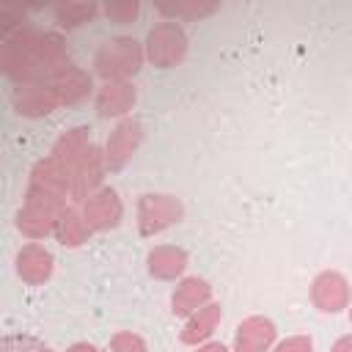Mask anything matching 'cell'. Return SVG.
Returning <instances> with one entry per match:
<instances>
[{
    "label": "cell",
    "instance_id": "ac0fdd59",
    "mask_svg": "<svg viewBox=\"0 0 352 352\" xmlns=\"http://www.w3.org/2000/svg\"><path fill=\"white\" fill-rule=\"evenodd\" d=\"M91 234H94V231H91V226L85 223L82 209L66 206V209L60 212L58 226H55V239H58L63 248H80V245L88 242Z\"/></svg>",
    "mask_w": 352,
    "mask_h": 352
},
{
    "label": "cell",
    "instance_id": "ffe728a7",
    "mask_svg": "<svg viewBox=\"0 0 352 352\" xmlns=\"http://www.w3.org/2000/svg\"><path fill=\"white\" fill-rule=\"evenodd\" d=\"M99 11L102 8L94 3H60V6H55V22H58V28L74 30V28L94 22L99 16Z\"/></svg>",
    "mask_w": 352,
    "mask_h": 352
},
{
    "label": "cell",
    "instance_id": "484cf974",
    "mask_svg": "<svg viewBox=\"0 0 352 352\" xmlns=\"http://www.w3.org/2000/svg\"><path fill=\"white\" fill-rule=\"evenodd\" d=\"M330 352H352V333H349V336L336 338V344L330 346Z\"/></svg>",
    "mask_w": 352,
    "mask_h": 352
},
{
    "label": "cell",
    "instance_id": "d4e9b609",
    "mask_svg": "<svg viewBox=\"0 0 352 352\" xmlns=\"http://www.w3.org/2000/svg\"><path fill=\"white\" fill-rule=\"evenodd\" d=\"M212 11H214V6H206V8H201V6H173V8L160 6V14H173V16H206Z\"/></svg>",
    "mask_w": 352,
    "mask_h": 352
},
{
    "label": "cell",
    "instance_id": "e0dca14e",
    "mask_svg": "<svg viewBox=\"0 0 352 352\" xmlns=\"http://www.w3.org/2000/svg\"><path fill=\"white\" fill-rule=\"evenodd\" d=\"M220 319H223L220 302H209V305L198 308L192 316L184 319V327H182V333H179V341H182V344H190V346L206 344L209 336L214 333V327L220 324Z\"/></svg>",
    "mask_w": 352,
    "mask_h": 352
},
{
    "label": "cell",
    "instance_id": "d6986e66",
    "mask_svg": "<svg viewBox=\"0 0 352 352\" xmlns=\"http://www.w3.org/2000/svg\"><path fill=\"white\" fill-rule=\"evenodd\" d=\"M91 146H94V143H91V138H88V129H85V126H74V129L63 132V135L55 140V146H52L50 154H52L55 160H60L66 168H74Z\"/></svg>",
    "mask_w": 352,
    "mask_h": 352
},
{
    "label": "cell",
    "instance_id": "4316f807",
    "mask_svg": "<svg viewBox=\"0 0 352 352\" xmlns=\"http://www.w3.org/2000/svg\"><path fill=\"white\" fill-rule=\"evenodd\" d=\"M195 352H228V346L220 344V341H206V344H201Z\"/></svg>",
    "mask_w": 352,
    "mask_h": 352
},
{
    "label": "cell",
    "instance_id": "30bf717a",
    "mask_svg": "<svg viewBox=\"0 0 352 352\" xmlns=\"http://www.w3.org/2000/svg\"><path fill=\"white\" fill-rule=\"evenodd\" d=\"M11 102H14V110L19 116H25V118H44V116L55 113L58 107H63V96L50 82L19 85L14 91V99Z\"/></svg>",
    "mask_w": 352,
    "mask_h": 352
},
{
    "label": "cell",
    "instance_id": "7402d4cb",
    "mask_svg": "<svg viewBox=\"0 0 352 352\" xmlns=\"http://www.w3.org/2000/svg\"><path fill=\"white\" fill-rule=\"evenodd\" d=\"M138 11H140V6L135 0H121V3H110L102 8V14L116 25H129L138 16Z\"/></svg>",
    "mask_w": 352,
    "mask_h": 352
},
{
    "label": "cell",
    "instance_id": "8992f818",
    "mask_svg": "<svg viewBox=\"0 0 352 352\" xmlns=\"http://www.w3.org/2000/svg\"><path fill=\"white\" fill-rule=\"evenodd\" d=\"M107 170V160H104V148H99L96 143L82 154V160L72 168V201L82 204L88 195H94L96 190H102V179Z\"/></svg>",
    "mask_w": 352,
    "mask_h": 352
},
{
    "label": "cell",
    "instance_id": "8fae6325",
    "mask_svg": "<svg viewBox=\"0 0 352 352\" xmlns=\"http://www.w3.org/2000/svg\"><path fill=\"white\" fill-rule=\"evenodd\" d=\"M28 187H36L41 192H50V195L66 201V198H72V168H66L60 160L47 154L33 165Z\"/></svg>",
    "mask_w": 352,
    "mask_h": 352
},
{
    "label": "cell",
    "instance_id": "ba28073f",
    "mask_svg": "<svg viewBox=\"0 0 352 352\" xmlns=\"http://www.w3.org/2000/svg\"><path fill=\"white\" fill-rule=\"evenodd\" d=\"M143 143V124L135 118H124L118 121V126L110 132L107 143H104V160H107V170H121L135 151Z\"/></svg>",
    "mask_w": 352,
    "mask_h": 352
},
{
    "label": "cell",
    "instance_id": "cb8c5ba5",
    "mask_svg": "<svg viewBox=\"0 0 352 352\" xmlns=\"http://www.w3.org/2000/svg\"><path fill=\"white\" fill-rule=\"evenodd\" d=\"M272 352H314V341L308 336H289L278 341Z\"/></svg>",
    "mask_w": 352,
    "mask_h": 352
},
{
    "label": "cell",
    "instance_id": "9c48e42d",
    "mask_svg": "<svg viewBox=\"0 0 352 352\" xmlns=\"http://www.w3.org/2000/svg\"><path fill=\"white\" fill-rule=\"evenodd\" d=\"M80 209H82V217L91 226V231H110L124 217V204H121V198L113 187L96 190L94 195H88L80 204Z\"/></svg>",
    "mask_w": 352,
    "mask_h": 352
},
{
    "label": "cell",
    "instance_id": "44dd1931",
    "mask_svg": "<svg viewBox=\"0 0 352 352\" xmlns=\"http://www.w3.org/2000/svg\"><path fill=\"white\" fill-rule=\"evenodd\" d=\"M0 352H52L44 341L33 338V336H25V333H11L3 338L0 344Z\"/></svg>",
    "mask_w": 352,
    "mask_h": 352
},
{
    "label": "cell",
    "instance_id": "5bb4252c",
    "mask_svg": "<svg viewBox=\"0 0 352 352\" xmlns=\"http://www.w3.org/2000/svg\"><path fill=\"white\" fill-rule=\"evenodd\" d=\"M209 302H212V286H209V280H204L198 275L182 278L170 294V311H173V316H182V319L192 316L198 308H204Z\"/></svg>",
    "mask_w": 352,
    "mask_h": 352
},
{
    "label": "cell",
    "instance_id": "5b68a950",
    "mask_svg": "<svg viewBox=\"0 0 352 352\" xmlns=\"http://www.w3.org/2000/svg\"><path fill=\"white\" fill-rule=\"evenodd\" d=\"M184 217V204L168 192H146L138 198V231L143 236L162 234Z\"/></svg>",
    "mask_w": 352,
    "mask_h": 352
},
{
    "label": "cell",
    "instance_id": "83f0119b",
    "mask_svg": "<svg viewBox=\"0 0 352 352\" xmlns=\"http://www.w3.org/2000/svg\"><path fill=\"white\" fill-rule=\"evenodd\" d=\"M66 352H99L94 344H88V341H77V344H72Z\"/></svg>",
    "mask_w": 352,
    "mask_h": 352
},
{
    "label": "cell",
    "instance_id": "7a4b0ae2",
    "mask_svg": "<svg viewBox=\"0 0 352 352\" xmlns=\"http://www.w3.org/2000/svg\"><path fill=\"white\" fill-rule=\"evenodd\" d=\"M143 60H146V50L140 41L129 36H116L96 50L94 74L102 77L104 82H129V77L140 72Z\"/></svg>",
    "mask_w": 352,
    "mask_h": 352
},
{
    "label": "cell",
    "instance_id": "4fadbf2b",
    "mask_svg": "<svg viewBox=\"0 0 352 352\" xmlns=\"http://www.w3.org/2000/svg\"><path fill=\"white\" fill-rule=\"evenodd\" d=\"M278 338V327L267 316H248L234 330V352H267Z\"/></svg>",
    "mask_w": 352,
    "mask_h": 352
},
{
    "label": "cell",
    "instance_id": "3957f363",
    "mask_svg": "<svg viewBox=\"0 0 352 352\" xmlns=\"http://www.w3.org/2000/svg\"><path fill=\"white\" fill-rule=\"evenodd\" d=\"M63 209H66L63 198H55L50 192L28 187L25 201L16 212V228L28 239H44V236L55 234V226H58V217Z\"/></svg>",
    "mask_w": 352,
    "mask_h": 352
},
{
    "label": "cell",
    "instance_id": "f1b7e54d",
    "mask_svg": "<svg viewBox=\"0 0 352 352\" xmlns=\"http://www.w3.org/2000/svg\"><path fill=\"white\" fill-rule=\"evenodd\" d=\"M349 324H352V302H349Z\"/></svg>",
    "mask_w": 352,
    "mask_h": 352
},
{
    "label": "cell",
    "instance_id": "52a82bcc",
    "mask_svg": "<svg viewBox=\"0 0 352 352\" xmlns=\"http://www.w3.org/2000/svg\"><path fill=\"white\" fill-rule=\"evenodd\" d=\"M311 302L322 314H338V311L349 308V302H352L349 280L336 270L319 272L311 283Z\"/></svg>",
    "mask_w": 352,
    "mask_h": 352
},
{
    "label": "cell",
    "instance_id": "2e32d148",
    "mask_svg": "<svg viewBox=\"0 0 352 352\" xmlns=\"http://www.w3.org/2000/svg\"><path fill=\"white\" fill-rule=\"evenodd\" d=\"M135 85L132 82H104L96 91V113L102 118H118L126 116L135 107Z\"/></svg>",
    "mask_w": 352,
    "mask_h": 352
},
{
    "label": "cell",
    "instance_id": "6da1fadb",
    "mask_svg": "<svg viewBox=\"0 0 352 352\" xmlns=\"http://www.w3.org/2000/svg\"><path fill=\"white\" fill-rule=\"evenodd\" d=\"M72 66H74V60L69 58L66 41L58 33L25 25V28L14 30L11 36H3L0 69L16 85L55 82Z\"/></svg>",
    "mask_w": 352,
    "mask_h": 352
},
{
    "label": "cell",
    "instance_id": "9a60e30c",
    "mask_svg": "<svg viewBox=\"0 0 352 352\" xmlns=\"http://www.w3.org/2000/svg\"><path fill=\"white\" fill-rule=\"evenodd\" d=\"M187 264H190V256L179 245H157L146 256V270L157 280H176V278H182Z\"/></svg>",
    "mask_w": 352,
    "mask_h": 352
},
{
    "label": "cell",
    "instance_id": "7c38bea8",
    "mask_svg": "<svg viewBox=\"0 0 352 352\" xmlns=\"http://www.w3.org/2000/svg\"><path fill=\"white\" fill-rule=\"evenodd\" d=\"M14 270H16V275L22 278V283H28V286H41L44 280H50V275H52V270H55V258H52V253H50L44 245L28 242V245L19 248V253H16V258H14Z\"/></svg>",
    "mask_w": 352,
    "mask_h": 352
},
{
    "label": "cell",
    "instance_id": "277c9868",
    "mask_svg": "<svg viewBox=\"0 0 352 352\" xmlns=\"http://www.w3.org/2000/svg\"><path fill=\"white\" fill-rule=\"evenodd\" d=\"M187 33L176 22H160L146 36V60H151L157 69H173L187 58Z\"/></svg>",
    "mask_w": 352,
    "mask_h": 352
},
{
    "label": "cell",
    "instance_id": "603a6c76",
    "mask_svg": "<svg viewBox=\"0 0 352 352\" xmlns=\"http://www.w3.org/2000/svg\"><path fill=\"white\" fill-rule=\"evenodd\" d=\"M110 349H113V352H148L146 341H143L138 333H132V330L116 333V336L110 338Z\"/></svg>",
    "mask_w": 352,
    "mask_h": 352
}]
</instances>
